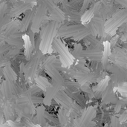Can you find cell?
<instances>
[{
    "label": "cell",
    "instance_id": "obj_29",
    "mask_svg": "<svg viewBox=\"0 0 127 127\" xmlns=\"http://www.w3.org/2000/svg\"><path fill=\"white\" fill-rule=\"evenodd\" d=\"M3 113L5 116V118H7V121H12L13 118V110L11 106V105L9 103H5V106L4 107Z\"/></svg>",
    "mask_w": 127,
    "mask_h": 127
},
{
    "label": "cell",
    "instance_id": "obj_5",
    "mask_svg": "<svg viewBox=\"0 0 127 127\" xmlns=\"http://www.w3.org/2000/svg\"><path fill=\"white\" fill-rule=\"evenodd\" d=\"M52 46L55 51L59 54L60 61L64 68H67L73 63L74 57L60 38L57 37L54 40Z\"/></svg>",
    "mask_w": 127,
    "mask_h": 127
},
{
    "label": "cell",
    "instance_id": "obj_23",
    "mask_svg": "<svg viewBox=\"0 0 127 127\" xmlns=\"http://www.w3.org/2000/svg\"><path fill=\"white\" fill-rule=\"evenodd\" d=\"M70 112L62 108L58 112V122L62 127H65L68 123V117Z\"/></svg>",
    "mask_w": 127,
    "mask_h": 127
},
{
    "label": "cell",
    "instance_id": "obj_45",
    "mask_svg": "<svg viewBox=\"0 0 127 127\" xmlns=\"http://www.w3.org/2000/svg\"><path fill=\"white\" fill-rule=\"evenodd\" d=\"M121 95H123V96H124V97L127 98V93H122Z\"/></svg>",
    "mask_w": 127,
    "mask_h": 127
},
{
    "label": "cell",
    "instance_id": "obj_37",
    "mask_svg": "<svg viewBox=\"0 0 127 127\" xmlns=\"http://www.w3.org/2000/svg\"><path fill=\"white\" fill-rule=\"evenodd\" d=\"M121 122L118 118L112 116L111 119V127H121Z\"/></svg>",
    "mask_w": 127,
    "mask_h": 127
},
{
    "label": "cell",
    "instance_id": "obj_28",
    "mask_svg": "<svg viewBox=\"0 0 127 127\" xmlns=\"http://www.w3.org/2000/svg\"><path fill=\"white\" fill-rule=\"evenodd\" d=\"M91 35V33H90V31H89V30L86 27V25H85V28L83 29V30H81L74 37H73L72 39L74 40V41H76V42H79V41H80V40H82V39H85V38H87L89 36H90Z\"/></svg>",
    "mask_w": 127,
    "mask_h": 127
},
{
    "label": "cell",
    "instance_id": "obj_12",
    "mask_svg": "<svg viewBox=\"0 0 127 127\" xmlns=\"http://www.w3.org/2000/svg\"><path fill=\"white\" fill-rule=\"evenodd\" d=\"M84 28H85V25H81V24L61 26L59 28L57 37L60 39L70 38V37L73 38Z\"/></svg>",
    "mask_w": 127,
    "mask_h": 127
},
{
    "label": "cell",
    "instance_id": "obj_27",
    "mask_svg": "<svg viewBox=\"0 0 127 127\" xmlns=\"http://www.w3.org/2000/svg\"><path fill=\"white\" fill-rule=\"evenodd\" d=\"M95 13H96V10H95V6L93 5L91 8H89L88 10H86L83 14H82L81 22L86 23V22H88L89 21L91 22V20L92 19V18L95 15Z\"/></svg>",
    "mask_w": 127,
    "mask_h": 127
},
{
    "label": "cell",
    "instance_id": "obj_33",
    "mask_svg": "<svg viewBox=\"0 0 127 127\" xmlns=\"http://www.w3.org/2000/svg\"><path fill=\"white\" fill-rule=\"evenodd\" d=\"M114 97V93H112V91L111 89H106L104 92L103 95L102 96L103 98V101L104 103H108L109 101H111Z\"/></svg>",
    "mask_w": 127,
    "mask_h": 127
},
{
    "label": "cell",
    "instance_id": "obj_36",
    "mask_svg": "<svg viewBox=\"0 0 127 127\" xmlns=\"http://www.w3.org/2000/svg\"><path fill=\"white\" fill-rule=\"evenodd\" d=\"M80 89H81L83 92H85V93H86L87 95H89V96H90L91 97H94V91H93L92 88H91V87L89 86V83H88V84H86V85H84V86H81Z\"/></svg>",
    "mask_w": 127,
    "mask_h": 127
},
{
    "label": "cell",
    "instance_id": "obj_16",
    "mask_svg": "<svg viewBox=\"0 0 127 127\" xmlns=\"http://www.w3.org/2000/svg\"><path fill=\"white\" fill-rule=\"evenodd\" d=\"M54 100L60 106L62 109L71 112L74 103L72 101L71 98L68 95V94L65 92H64L63 90H61L57 95Z\"/></svg>",
    "mask_w": 127,
    "mask_h": 127
},
{
    "label": "cell",
    "instance_id": "obj_34",
    "mask_svg": "<svg viewBox=\"0 0 127 127\" xmlns=\"http://www.w3.org/2000/svg\"><path fill=\"white\" fill-rule=\"evenodd\" d=\"M114 61L117 65L127 69V54L122 56V57H119V58H118V59H116V60H115Z\"/></svg>",
    "mask_w": 127,
    "mask_h": 127
},
{
    "label": "cell",
    "instance_id": "obj_19",
    "mask_svg": "<svg viewBox=\"0 0 127 127\" xmlns=\"http://www.w3.org/2000/svg\"><path fill=\"white\" fill-rule=\"evenodd\" d=\"M74 77L76 79L77 82L81 86H83L86 84H88V83H94L97 80V77L94 74H92V73L88 74V73L78 71H76Z\"/></svg>",
    "mask_w": 127,
    "mask_h": 127
},
{
    "label": "cell",
    "instance_id": "obj_30",
    "mask_svg": "<svg viewBox=\"0 0 127 127\" xmlns=\"http://www.w3.org/2000/svg\"><path fill=\"white\" fill-rule=\"evenodd\" d=\"M63 86H65L67 89L71 91V92H73L74 91L77 92V89H79V88H81V86L77 82H73L69 80H65Z\"/></svg>",
    "mask_w": 127,
    "mask_h": 127
},
{
    "label": "cell",
    "instance_id": "obj_32",
    "mask_svg": "<svg viewBox=\"0 0 127 127\" xmlns=\"http://www.w3.org/2000/svg\"><path fill=\"white\" fill-rule=\"evenodd\" d=\"M75 67L77 68V71H82V72H85V73H88V74L90 73L89 68L86 65V60H78Z\"/></svg>",
    "mask_w": 127,
    "mask_h": 127
},
{
    "label": "cell",
    "instance_id": "obj_46",
    "mask_svg": "<svg viewBox=\"0 0 127 127\" xmlns=\"http://www.w3.org/2000/svg\"><path fill=\"white\" fill-rule=\"evenodd\" d=\"M74 127V126H73V127Z\"/></svg>",
    "mask_w": 127,
    "mask_h": 127
},
{
    "label": "cell",
    "instance_id": "obj_39",
    "mask_svg": "<svg viewBox=\"0 0 127 127\" xmlns=\"http://www.w3.org/2000/svg\"><path fill=\"white\" fill-rule=\"evenodd\" d=\"M117 90L121 93H127V83H124L121 85H120L118 88Z\"/></svg>",
    "mask_w": 127,
    "mask_h": 127
},
{
    "label": "cell",
    "instance_id": "obj_13",
    "mask_svg": "<svg viewBox=\"0 0 127 127\" xmlns=\"http://www.w3.org/2000/svg\"><path fill=\"white\" fill-rule=\"evenodd\" d=\"M35 6L33 1H19L13 4V7L9 12V16L16 19L22 13H25L27 11L33 9Z\"/></svg>",
    "mask_w": 127,
    "mask_h": 127
},
{
    "label": "cell",
    "instance_id": "obj_8",
    "mask_svg": "<svg viewBox=\"0 0 127 127\" xmlns=\"http://www.w3.org/2000/svg\"><path fill=\"white\" fill-rule=\"evenodd\" d=\"M48 9L44 1H39L37 2L36 7V12L33 19V22L31 26V31L32 32L38 33L40 31L43 22L45 20L48 14Z\"/></svg>",
    "mask_w": 127,
    "mask_h": 127
},
{
    "label": "cell",
    "instance_id": "obj_6",
    "mask_svg": "<svg viewBox=\"0 0 127 127\" xmlns=\"http://www.w3.org/2000/svg\"><path fill=\"white\" fill-rule=\"evenodd\" d=\"M15 109L20 116L31 118V115L36 113V108L31 101V97L21 96L16 100Z\"/></svg>",
    "mask_w": 127,
    "mask_h": 127
},
{
    "label": "cell",
    "instance_id": "obj_41",
    "mask_svg": "<svg viewBox=\"0 0 127 127\" xmlns=\"http://www.w3.org/2000/svg\"><path fill=\"white\" fill-rule=\"evenodd\" d=\"M119 120H120V122H121V123H124V122H126V121H127V111L124 112H123V113L121 115V116H120V118H119Z\"/></svg>",
    "mask_w": 127,
    "mask_h": 127
},
{
    "label": "cell",
    "instance_id": "obj_38",
    "mask_svg": "<svg viewBox=\"0 0 127 127\" xmlns=\"http://www.w3.org/2000/svg\"><path fill=\"white\" fill-rule=\"evenodd\" d=\"M31 101L34 105L35 104H42V103H43V98L33 95V96H31Z\"/></svg>",
    "mask_w": 127,
    "mask_h": 127
},
{
    "label": "cell",
    "instance_id": "obj_22",
    "mask_svg": "<svg viewBox=\"0 0 127 127\" xmlns=\"http://www.w3.org/2000/svg\"><path fill=\"white\" fill-rule=\"evenodd\" d=\"M2 74L5 80L9 83H15L17 80V75L10 65H7L2 68Z\"/></svg>",
    "mask_w": 127,
    "mask_h": 127
},
{
    "label": "cell",
    "instance_id": "obj_11",
    "mask_svg": "<svg viewBox=\"0 0 127 127\" xmlns=\"http://www.w3.org/2000/svg\"><path fill=\"white\" fill-rule=\"evenodd\" d=\"M46 4L48 12L49 13V17L52 21L57 22H63L65 19V14L62 9H60L54 1H44Z\"/></svg>",
    "mask_w": 127,
    "mask_h": 127
},
{
    "label": "cell",
    "instance_id": "obj_31",
    "mask_svg": "<svg viewBox=\"0 0 127 127\" xmlns=\"http://www.w3.org/2000/svg\"><path fill=\"white\" fill-rule=\"evenodd\" d=\"M110 44L108 47L105 46L104 47V50H103V59H102V61H101V63H102V65L104 67V68H106V65H107V63H108V59L109 57H110L112 53L110 51Z\"/></svg>",
    "mask_w": 127,
    "mask_h": 127
},
{
    "label": "cell",
    "instance_id": "obj_43",
    "mask_svg": "<svg viewBox=\"0 0 127 127\" xmlns=\"http://www.w3.org/2000/svg\"><path fill=\"white\" fill-rule=\"evenodd\" d=\"M117 2L122 4V6L124 7V8L127 9V1H117Z\"/></svg>",
    "mask_w": 127,
    "mask_h": 127
},
{
    "label": "cell",
    "instance_id": "obj_35",
    "mask_svg": "<svg viewBox=\"0 0 127 127\" xmlns=\"http://www.w3.org/2000/svg\"><path fill=\"white\" fill-rule=\"evenodd\" d=\"M1 127H26V126L22 123L14 122L13 121H7L5 124H1Z\"/></svg>",
    "mask_w": 127,
    "mask_h": 127
},
{
    "label": "cell",
    "instance_id": "obj_2",
    "mask_svg": "<svg viewBox=\"0 0 127 127\" xmlns=\"http://www.w3.org/2000/svg\"><path fill=\"white\" fill-rule=\"evenodd\" d=\"M61 65L60 60H57L54 55H50L43 63V68L52 79V81L63 86L65 80L60 72V69L62 68Z\"/></svg>",
    "mask_w": 127,
    "mask_h": 127
},
{
    "label": "cell",
    "instance_id": "obj_7",
    "mask_svg": "<svg viewBox=\"0 0 127 127\" xmlns=\"http://www.w3.org/2000/svg\"><path fill=\"white\" fill-rule=\"evenodd\" d=\"M20 21L17 19H11L7 24L1 27V39L3 42L6 39L22 38V33L19 31Z\"/></svg>",
    "mask_w": 127,
    "mask_h": 127
},
{
    "label": "cell",
    "instance_id": "obj_3",
    "mask_svg": "<svg viewBox=\"0 0 127 127\" xmlns=\"http://www.w3.org/2000/svg\"><path fill=\"white\" fill-rule=\"evenodd\" d=\"M74 58L77 60L88 59L95 62H100L102 61L103 57V51L89 48L87 49H83L81 45L77 44L74 46V49L71 52Z\"/></svg>",
    "mask_w": 127,
    "mask_h": 127
},
{
    "label": "cell",
    "instance_id": "obj_20",
    "mask_svg": "<svg viewBox=\"0 0 127 127\" xmlns=\"http://www.w3.org/2000/svg\"><path fill=\"white\" fill-rule=\"evenodd\" d=\"M64 6V10L63 12L65 14H66L68 18L77 23H80L81 22V18H82V14L80 11L76 10L74 7H71L69 5H63Z\"/></svg>",
    "mask_w": 127,
    "mask_h": 127
},
{
    "label": "cell",
    "instance_id": "obj_18",
    "mask_svg": "<svg viewBox=\"0 0 127 127\" xmlns=\"http://www.w3.org/2000/svg\"><path fill=\"white\" fill-rule=\"evenodd\" d=\"M35 12H36V6L27 11L25 15H24V17L22 18V19L20 21V25H19V31L21 33H23V32H25L29 26L31 25V24L33 22V17H34V14H35Z\"/></svg>",
    "mask_w": 127,
    "mask_h": 127
},
{
    "label": "cell",
    "instance_id": "obj_10",
    "mask_svg": "<svg viewBox=\"0 0 127 127\" xmlns=\"http://www.w3.org/2000/svg\"><path fill=\"white\" fill-rule=\"evenodd\" d=\"M97 109L94 106H89L81 115L80 118H76L74 121V127H93L92 124H95L93 119L96 117Z\"/></svg>",
    "mask_w": 127,
    "mask_h": 127
},
{
    "label": "cell",
    "instance_id": "obj_40",
    "mask_svg": "<svg viewBox=\"0 0 127 127\" xmlns=\"http://www.w3.org/2000/svg\"><path fill=\"white\" fill-rule=\"evenodd\" d=\"M91 2H92L91 1H83V6H82L81 9H80V12L81 13L83 14L86 10H89V4H90Z\"/></svg>",
    "mask_w": 127,
    "mask_h": 127
},
{
    "label": "cell",
    "instance_id": "obj_44",
    "mask_svg": "<svg viewBox=\"0 0 127 127\" xmlns=\"http://www.w3.org/2000/svg\"><path fill=\"white\" fill-rule=\"evenodd\" d=\"M121 104L118 103V104L116 105V107H115V112H118L121 110Z\"/></svg>",
    "mask_w": 127,
    "mask_h": 127
},
{
    "label": "cell",
    "instance_id": "obj_42",
    "mask_svg": "<svg viewBox=\"0 0 127 127\" xmlns=\"http://www.w3.org/2000/svg\"><path fill=\"white\" fill-rule=\"evenodd\" d=\"M118 39V36H116L113 37V38L112 39L110 43H109V44H110V46H111V47H114V46L115 45V44L117 43Z\"/></svg>",
    "mask_w": 127,
    "mask_h": 127
},
{
    "label": "cell",
    "instance_id": "obj_21",
    "mask_svg": "<svg viewBox=\"0 0 127 127\" xmlns=\"http://www.w3.org/2000/svg\"><path fill=\"white\" fill-rule=\"evenodd\" d=\"M45 107L44 106H39L36 107V121L34 122V124H36L37 125L45 127L47 124V120L45 118Z\"/></svg>",
    "mask_w": 127,
    "mask_h": 127
},
{
    "label": "cell",
    "instance_id": "obj_4",
    "mask_svg": "<svg viewBox=\"0 0 127 127\" xmlns=\"http://www.w3.org/2000/svg\"><path fill=\"white\" fill-rule=\"evenodd\" d=\"M124 24H127V9L126 8L118 10L106 22V32L107 34L114 35L118 29Z\"/></svg>",
    "mask_w": 127,
    "mask_h": 127
},
{
    "label": "cell",
    "instance_id": "obj_24",
    "mask_svg": "<svg viewBox=\"0 0 127 127\" xmlns=\"http://www.w3.org/2000/svg\"><path fill=\"white\" fill-rule=\"evenodd\" d=\"M110 81V77H106V78H104L103 80H101L97 86H94L92 88L94 92H98V93H103L107 89H108V86Z\"/></svg>",
    "mask_w": 127,
    "mask_h": 127
},
{
    "label": "cell",
    "instance_id": "obj_9",
    "mask_svg": "<svg viewBox=\"0 0 127 127\" xmlns=\"http://www.w3.org/2000/svg\"><path fill=\"white\" fill-rule=\"evenodd\" d=\"M42 54V53L40 51H36L35 54L32 57L31 60L28 61L25 65H24L22 71L27 79L32 80L36 77V75L37 74L39 66L41 63Z\"/></svg>",
    "mask_w": 127,
    "mask_h": 127
},
{
    "label": "cell",
    "instance_id": "obj_15",
    "mask_svg": "<svg viewBox=\"0 0 127 127\" xmlns=\"http://www.w3.org/2000/svg\"><path fill=\"white\" fill-rule=\"evenodd\" d=\"M91 22L95 26L97 33V36L105 38L107 35L106 32V22L104 21V17L101 14V13H96L91 20Z\"/></svg>",
    "mask_w": 127,
    "mask_h": 127
},
{
    "label": "cell",
    "instance_id": "obj_17",
    "mask_svg": "<svg viewBox=\"0 0 127 127\" xmlns=\"http://www.w3.org/2000/svg\"><path fill=\"white\" fill-rule=\"evenodd\" d=\"M1 93L7 100H13L16 97L18 91L15 83L4 80L1 84Z\"/></svg>",
    "mask_w": 127,
    "mask_h": 127
},
{
    "label": "cell",
    "instance_id": "obj_14",
    "mask_svg": "<svg viewBox=\"0 0 127 127\" xmlns=\"http://www.w3.org/2000/svg\"><path fill=\"white\" fill-rule=\"evenodd\" d=\"M63 86L52 81V83L49 88L45 91V97L43 98V104L45 106H48L51 104L53 100L55 99L57 95L63 90Z\"/></svg>",
    "mask_w": 127,
    "mask_h": 127
},
{
    "label": "cell",
    "instance_id": "obj_1",
    "mask_svg": "<svg viewBox=\"0 0 127 127\" xmlns=\"http://www.w3.org/2000/svg\"><path fill=\"white\" fill-rule=\"evenodd\" d=\"M60 28V23L51 21L43 27L40 32V43H39V51L42 54L49 52L54 40L57 37L58 31Z\"/></svg>",
    "mask_w": 127,
    "mask_h": 127
},
{
    "label": "cell",
    "instance_id": "obj_25",
    "mask_svg": "<svg viewBox=\"0 0 127 127\" xmlns=\"http://www.w3.org/2000/svg\"><path fill=\"white\" fill-rule=\"evenodd\" d=\"M35 81L36 85L43 91H46L48 89V88H49L51 85V83L49 82V80L45 78V77L42 76H37L35 78Z\"/></svg>",
    "mask_w": 127,
    "mask_h": 127
},
{
    "label": "cell",
    "instance_id": "obj_26",
    "mask_svg": "<svg viewBox=\"0 0 127 127\" xmlns=\"http://www.w3.org/2000/svg\"><path fill=\"white\" fill-rule=\"evenodd\" d=\"M25 41V57L26 59L30 61L32 58V52H33V50L34 49L31 41H30V39H29V36H27L25 37V39H24Z\"/></svg>",
    "mask_w": 127,
    "mask_h": 127
}]
</instances>
